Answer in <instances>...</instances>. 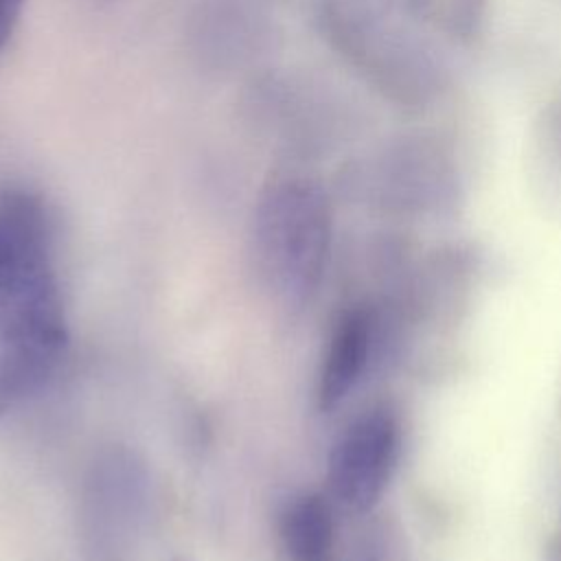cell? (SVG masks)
Instances as JSON below:
<instances>
[{
  "mask_svg": "<svg viewBox=\"0 0 561 561\" xmlns=\"http://www.w3.org/2000/svg\"><path fill=\"white\" fill-rule=\"evenodd\" d=\"M340 180L351 195L379 206L427 210L456 197L458 164L451 145L443 136L408 131L351 160Z\"/></svg>",
  "mask_w": 561,
  "mask_h": 561,
  "instance_id": "3957f363",
  "label": "cell"
},
{
  "mask_svg": "<svg viewBox=\"0 0 561 561\" xmlns=\"http://www.w3.org/2000/svg\"><path fill=\"white\" fill-rule=\"evenodd\" d=\"M355 561H377V557H375V554H364V557H359V559H355Z\"/></svg>",
  "mask_w": 561,
  "mask_h": 561,
  "instance_id": "2e32d148",
  "label": "cell"
},
{
  "mask_svg": "<svg viewBox=\"0 0 561 561\" xmlns=\"http://www.w3.org/2000/svg\"><path fill=\"white\" fill-rule=\"evenodd\" d=\"M243 105L250 123L289 151L322 149L335 129L331 103L311 85L280 72L252 77Z\"/></svg>",
  "mask_w": 561,
  "mask_h": 561,
  "instance_id": "ba28073f",
  "label": "cell"
},
{
  "mask_svg": "<svg viewBox=\"0 0 561 561\" xmlns=\"http://www.w3.org/2000/svg\"><path fill=\"white\" fill-rule=\"evenodd\" d=\"M399 421L386 408L353 419L333 443L327 482L333 500L353 513H368L383 495L399 458Z\"/></svg>",
  "mask_w": 561,
  "mask_h": 561,
  "instance_id": "8992f818",
  "label": "cell"
},
{
  "mask_svg": "<svg viewBox=\"0 0 561 561\" xmlns=\"http://www.w3.org/2000/svg\"><path fill=\"white\" fill-rule=\"evenodd\" d=\"M33 390H37V386L24 370V366L0 348V419L18 399L26 397Z\"/></svg>",
  "mask_w": 561,
  "mask_h": 561,
  "instance_id": "4fadbf2b",
  "label": "cell"
},
{
  "mask_svg": "<svg viewBox=\"0 0 561 561\" xmlns=\"http://www.w3.org/2000/svg\"><path fill=\"white\" fill-rule=\"evenodd\" d=\"M68 346V322L53 261V217L28 188L0 195V348L37 388Z\"/></svg>",
  "mask_w": 561,
  "mask_h": 561,
  "instance_id": "6da1fadb",
  "label": "cell"
},
{
  "mask_svg": "<svg viewBox=\"0 0 561 561\" xmlns=\"http://www.w3.org/2000/svg\"><path fill=\"white\" fill-rule=\"evenodd\" d=\"M346 64L388 103L419 114L440 99L447 66L412 26L388 28L364 42Z\"/></svg>",
  "mask_w": 561,
  "mask_h": 561,
  "instance_id": "5b68a950",
  "label": "cell"
},
{
  "mask_svg": "<svg viewBox=\"0 0 561 561\" xmlns=\"http://www.w3.org/2000/svg\"><path fill=\"white\" fill-rule=\"evenodd\" d=\"M333 241L327 188L311 175L278 171L261 188L252 213V261L274 302L305 307L318 291Z\"/></svg>",
  "mask_w": 561,
  "mask_h": 561,
  "instance_id": "7a4b0ae2",
  "label": "cell"
},
{
  "mask_svg": "<svg viewBox=\"0 0 561 561\" xmlns=\"http://www.w3.org/2000/svg\"><path fill=\"white\" fill-rule=\"evenodd\" d=\"M274 20L261 0H202L186 26L195 61L221 75L254 68L274 46Z\"/></svg>",
  "mask_w": 561,
  "mask_h": 561,
  "instance_id": "52a82bcc",
  "label": "cell"
},
{
  "mask_svg": "<svg viewBox=\"0 0 561 561\" xmlns=\"http://www.w3.org/2000/svg\"><path fill=\"white\" fill-rule=\"evenodd\" d=\"M434 0H320L318 28L324 42L346 59L373 35L421 22Z\"/></svg>",
  "mask_w": 561,
  "mask_h": 561,
  "instance_id": "30bf717a",
  "label": "cell"
},
{
  "mask_svg": "<svg viewBox=\"0 0 561 561\" xmlns=\"http://www.w3.org/2000/svg\"><path fill=\"white\" fill-rule=\"evenodd\" d=\"M149 504V473L129 447H105L90 462L79 493L81 561H136Z\"/></svg>",
  "mask_w": 561,
  "mask_h": 561,
  "instance_id": "277c9868",
  "label": "cell"
},
{
  "mask_svg": "<svg viewBox=\"0 0 561 561\" xmlns=\"http://www.w3.org/2000/svg\"><path fill=\"white\" fill-rule=\"evenodd\" d=\"M489 0H445V28L458 44L478 39L484 26Z\"/></svg>",
  "mask_w": 561,
  "mask_h": 561,
  "instance_id": "7c38bea8",
  "label": "cell"
},
{
  "mask_svg": "<svg viewBox=\"0 0 561 561\" xmlns=\"http://www.w3.org/2000/svg\"><path fill=\"white\" fill-rule=\"evenodd\" d=\"M541 136L548 149L561 160V96H557L541 116Z\"/></svg>",
  "mask_w": 561,
  "mask_h": 561,
  "instance_id": "5bb4252c",
  "label": "cell"
},
{
  "mask_svg": "<svg viewBox=\"0 0 561 561\" xmlns=\"http://www.w3.org/2000/svg\"><path fill=\"white\" fill-rule=\"evenodd\" d=\"M276 533L285 561H333L335 522L324 495L289 497L278 513Z\"/></svg>",
  "mask_w": 561,
  "mask_h": 561,
  "instance_id": "8fae6325",
  "label": "cell"
},
{
  "mask_svg": "<svg viewBox=\"0 0 561 561\" xmlns=\"http://www.w3.org/2000/svg\"><path fill=\"white\" fill-rule=\"evenodd\" d=\"M375 344V318L364 305H353L335 318L322 355L316 399L322 412L335 410L359 383Z\"/></svg>",
  "mask_w": 561,
  "mask_h": 561,
  "instance_id": "9c48e42d",
  "label": "cell"
},
{
  "mask_svg": "<svg viewBox=\"0 0 561 561\" xmlns=\"http://www.w3.org/2000/svg\"><path fill=\"white\" fill-rule=\"evenodd\" d=\"M22 7H24V0H0V55L7 48L11 35L18 26Z\"/></svg>",
  "mask_w": 561,
  "mask_h": 561,
  "instance_id": "9a60e30c",
  "label": "cell"
}]
</instances>
